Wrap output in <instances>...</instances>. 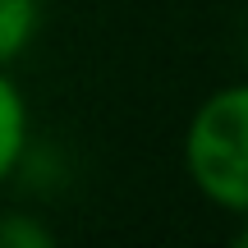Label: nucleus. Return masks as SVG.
<instances>
[{
	"label": "nucleus",
	"mask_w": 248,
	"mask_h": 248,
	"mask_svg": "<svg viewBox=\"0 0 248 248\" xmlns=\"http://www.w3.org/2000/svg\"><path fill=\"white\" fill-rule=\"evenodd\" d=\"M42 28V0H0V64H14Z\"/></svg>",
	"instance_id": "7ed1b4c3"
},
{
	"label": "nucleus",
	"mask_w": 248,
	"mask_h": 248,
	"mask_svg": "<svg viewBox=\"0 0 248 248\" xmlns=\"http://www.w3.org/2000/svg\"><path fill=\"white\" fill-rule=\"evenodd\" d=\"M184 170L216 212H248V88L225 83L198 101L184 129Z\"/></svg>",
	"instance_id": "f257e3e1"
},
{
	"label": "nucleus",
	"mask_w": 248,
	"mask_h": 248,
	"mask_svg": "<svg viewBox=\"0 0 248 248\" xmlns=\"http://www.w3.org/2000/svg\"><path fill=\"white\" fill-rule=\"evenodd\" d=\"M0 248H51V230L28 216H5L0 221Z\"/></svg>",
	"instance_id": "20e7f679"
},
{
	"label": "nucleus",
	"mask_w": 248,
	"mask_h": 248,
	"mask_svg": "<svg viewBox=\"0 0 248 248\" xmlns=\"http://www.w3.org/2000/svg\"><path fill=\"white\" fill-rule=\"evenodd\" d=\"M23 156H28V101L23 88L0 64V184L18 170Z\"/></svg>",
	"instance_id": "f03ea898"
}]
</instances>
